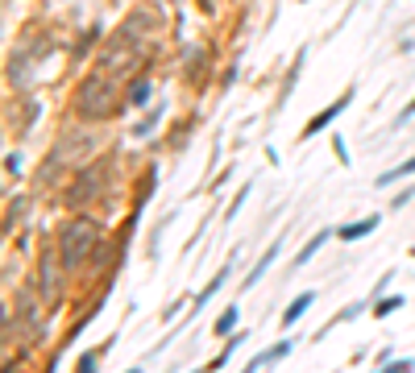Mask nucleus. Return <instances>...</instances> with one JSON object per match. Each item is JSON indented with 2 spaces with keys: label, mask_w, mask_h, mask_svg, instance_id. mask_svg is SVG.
I'll return each instance as SVG.
<instances>
[{
  "label": "nucleus",
  "mask_w": 415,
  "mask_h": 373,
  "mask_svg": "<svg viewBox=\"0 0 415 373\" xmlns=\"http://www.w3.org/2000/svg\"><path fill=\"white\" fill-rule=\"evenodd\" d=\"M328 237H337V233H333V228H320V233H316V237H312V241H308L299 253H295V270H303V266H308V262H312V257H316L324 245H328Z\"/></svg>",
  "instance_id": "nucleus-5"
},
{
  "label": "nucleus",
  "mask_w": 415,
  "mask_h": 373,
  "mask_svg": "<svg viewBox=\"0 0 415 373\" xmlns=\"http://www.w3.org/2000/svg\"><path fill=\"white\" fill-rule=\"evenodd\" d=\"M91 241H96V224H87V220L67 224V228H62V266L75 270V266L83 262V253L91 249Z\"/></svg>",
  "instance_id": "nucleus-2"
},
{
  "label": "nucleus",
  "mask_w": 415,
  "mask_h": 373,
  "mask_svg": "<svg viewBox=\"0 0 415 373\" xmlns=\"http://www.w3.org/2000/svg\"><path fill=\"white\" fill-rule=\"evenodd\" d=\"M291 349H295V340H279V345L262 349L258 357H249V370H262V365H270V361H283V357H291Z\"/></svg>",
  "instance_id": "nucleus-6"
},
{
  "label": "nucleus",
  "mask_w": 415,
  "mask_h": 373,
  "mask_svg": "<svg viewBox=\"0 0 415 373\" xmlns=\"http://www.w3.org/2000/svg\"><path fill=\"white\" fill-rule=\"evenodd\" d=\"M241 340H245V336H229V345H224V353L212 361V370H224V365H229V357L237 353V345H241Z\"/></svg>",
  "instance_id": "nucleus-15"
},
{
  "label": "nucleus",
  "mask_w": 415,
  "mask_h": 373,
  "mask_svg": "<svg viewBox=\"0 0 415 373\" xmlns=\"http://www.w3.org/2000/svg\"><path fill=\"white\" fill-rule=\"evenodd\" d=\"M96 357H100V353H83V357H79V370H91V365H96Z\"/></svg>",
  "instance_id": "nucleus-18"
},
{
  "label": "nucleus",
  "mask_w": 415,
  "mask_h": 373,
  "mask_svg": "<svg viewBox=\"0 0 415 373\" xmlns=\"http://www.w3.org/2000/svg\"><path fill=\"white\" fill-rule=\"evenodd\" d=\"M333 149H337V158L349 166V149H345V141H341V137H333Z\"/></svg>",
  "instance_id": "nucleus-17"
},
{
  "label": "nucleus",
  "mask_w": 415,
  "mask_h": 373,
  "mask_svg": "<svg viewBox=\"0 0 415 373\" xmlns=\"http://www.w3.org/2000/svg\"><path fill=\"white\" fill-rule=\"evenodd\" d=\"M229 270H233V262H224V270H216V278H212V282H208V286H204V291L195 295L191 311H204V303H208V299H212V295H216V291H220L224 282H229Z\"/></svg>",
  "instance_id": "nucleus-8"
},
{
  "label": "nucleus",
  "mask_w": 415,
  "mask_h": 373,
  "mask_svg": "<svg viewBox=\"0 0 415 373\" xmlns=\"http://www.w3.org/2000/svg\"><path fill=\"white\" fill-rule=\"evenodd\" d=\"M312 303H316V291H303V295H295V299H291V307L283 311V328H291V324H295V320H299V316L312 307Z\"/></svg>",
  "instance_id": "nucleus-9"
},
{
  "label": "nucleus",
  "mask_w": 415,
  "mask_h": 373,
  "mask_svg": "<svg viewBox=\"0 0 415 373\" xmlns=\"http://www.w3.org/2000/svg\"><path fill=\"white\" fill-rule=\"evenodd\" d=\"M112 104H116V91L108 87V79H104V75H87V79H83V87L75 91V112H79V116H87V120L108 116V112H112Z\"/></svg>",
  "instance_id": "nucleus-1"
},
{
  "label": "nucleus",
  "mask_w": 415,
  "mask_h": 373,
  "mask_svg": "<svg viewBox=\"0 0 415 373\" xmlns=\"http://www.w3.org/2000/svg\"><path fill=\"white\" fill-rule=\"evenodd\" d=\"M237 320H241V307H229L220 320H216V328H212V336H233V328H237Z\"/></svg>",
  "instance_id": "nucleus-12"
},
{
  "label": "nucleus",
  "mask_w": 415,
  "mask_h": 373,
  "mask_svg": "<svg viewBox=\"0 0 415 373\" xmlns=\"http://www.w3.org/2000/svg\"><path fill=\"white\" fill-rule=\"evenodd\" d=\"M349 104H353V87H349V91H341V95H337V100H333V104H328L320 116H312V120L303 125V141H308V137H316L320 129H328V125H333V120H337V116H341Z\"/></svg>",
  "instance_id": "nucleus-3"
},
{
  "label": "nucleus",
  "mask_w": 415,
  "mask_h": 373,
  "mask_svg": "<svg viewBox=\"0 0 415 373\" xmlns=\"http://www.w3.org/2000/svg\"><path fill=\"white\" fill-rule=\"evenodd\" d=\"M145 100H150V79H141V83H133V91H129V104H133V108H141Z\"/></svg>",
  "instance_id": "nucleus-14"
},
{
  "label": "nucleus",
  "mask_w": 415,
  "mask_h": 373,
  "mask_svg": "<svg viewBox=\"0 0 415 373\" xmlns=\"http://www.w3.org/2000/svg\"><path fill=\"white\" fill-rule=\"evenodd\" d=\"M382 370H387V373H412L415 361H382Z\"/></svg>",
  "instance_id": "nucleus-16"
},
{
  "label": "nucleus",
  "mask_w": 415,
  "mask_h": 373,
  "mask_svg": "<svg viewBox=\"0 0 415 373\" xmlns=\"http://www.w3.org/2000/svg\"><path fill=\"white\" fill-rule=\"evenodd\" d=\"M412 116H415V100L407 104V108H403V112H399V125H403V120H412Z\"/></svg>",
  "instance_id": "nucleus-19"
},
{
  "label": "nucleus",
  "mask_w": 415,
  "mask_h": 373,
  "mask_svg": "<svg viewBox=\"0 0 415 373\" xmlns=\"http://www.w3.org/2000/svg\"><path fill=\"white\" fill-rule=\"evenodd\" d=\"M374 228H378V216H362V220H353V224L337 228V237H341V241H362V237H370Z\"/></svg>",
  "instance_id": "nucleus-7"
},
{
  "label": "nucleus",
  "mask_w": 415,
  "mask_h": 373,
  "mask_svg": "<svg viewBox=\"0 0 415 373\" xmlns=\"http://www.w3.org/2000/svg\"><path fill=\"white\" fill-rule=\"evenodd\" d=\"M399 179H415V158L399 162V166H395V170H387V174H378L374 183H378V187H391V183H399Z\"/></svg>",
  "instance_id": "nucleus-10"
},
{
  "label": "nucleus",
  "mask_w": 415,
  "mask_h": 373,
  "mask_svg": "<svg viewBox=\"0 0 415 373\" xmlns=\"http://www.w3.org/2000/svg\"><path fill=\"white\" fill-rule=\"evenodd\" d=\"M403 303H407V299H403V295H378V303H374V307H370V311H374V316H378V320H382V316H391V311H399V307H403Z\"/></svg>",
  "instance_id": "nucleus-11"
},
{
  "label": "nucleus",
  "mask_w": 415,
  "mask_h": 373,
  "mask_svg": "<svg viewBox=\"0 0 415 373\" xmlns=\"http://www.w3.org/2000/svg\"><path fill=\"white\" fill-rule=\"evenodd\" d=\"M42 291H46V299H54V295H58V282H54V262H50V253L42 257Z\"/></svg>",
  "instance_id": "nucleus-13"
},
{
  "label": "nucleus",
  "mask_w": 415,
  "mask_h": 373,
  "mask_svg": "<svg viewBox=\"0 0 415 373\" xmlns=\"http://www.w3.org/2000/svg\"><path fill=\"white\" fill-rule=\"evenodd\" d=\"M279 253H283V237H279V241H274V245H270V249H266V253L258 257V266H254V270L245 274V291H249V286H258V282L266 278V270L274 266V257H279Z\"/></svg>",
  "instance_id": "nucleus-4"
}]
</instances>
